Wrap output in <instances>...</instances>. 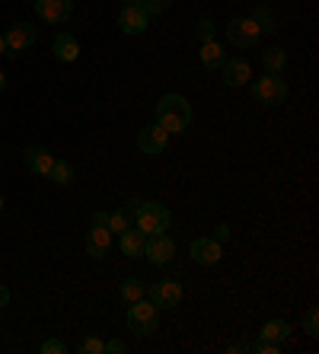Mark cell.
I'll return each instance as SVG.
<instances>
[{
    "mask_svg": "<svg viewBox=\"0 0 319 354\" xmlns=\"http://www.w3.org/2000/svg\"><path fill=\"white\" fill-rule=\"evenodd\" d=\"M192 118H195L192 102H188L185 96H179V93H166V96L156 102V124L166 128L170 134L185 131L188 124H192Z\"/></svg>",
    "mask_w": 319,
    "mask_h": 354,
    "instance_id": "cell-1",
    "label": "cell"
},
{
    "mask_svg": "<svg viewBox=\"0 0 319 354\" xmlns=\"http://www.w3.org/2000/svg\"><path fill=\"white\" fill-rule=\"evenodd\" d=\"M134 223H138V230L144 236H156V233L170 230L172 214H170V207L160 205V201H140L134 207Z\"/></svg>",
    "mask_w": 319,
    "mask_h": 354,
    "instance_id": "cell-2",
    "label": "cell"
},
{
    "mask_svg": "<svg viewBox=\"0 0 319 354\" xmlns=\"http://www.w3.org/2000/svg\"><path fill=\"white\" fill-rule=\"evenodd\" d=\"M156 326H160V310L150 300L140 297V300H134L128 306V329L134 335H150V332H156Z\"/></svg>",
    "mask_w": 319,
    "mask_h": 354,
    "instance_id": "cell-3",
    "label": "cell"
},
{
    "mask_svg": "<svg viewBox=\"0 0 319 354\" xmlns=\"http://www.w3.org/2000/svg\"><path fill=\"white\" fill-rule=\"evenodd\" d=\"M253 99L259 106H281L287 99V83L278 74H265L253 83Z\"/></svg>",
    "mask_w": 319,
    "mask_h": 354,
    "instance_id": "cell-4",
    "label": "cell"
},
{
    "mask_svg": "<svg viewBox=\"0 0 319 354\" xmlns=\"http://www.w3.org/2000/svg\"><path fill=\"white\" fill-rule=\"evenodd\" d=\"M144 294H147V300L156 306V310H172V306L182 304V284L179 281H172V278L150 284Z\"/></svg>",
    "mask_w": 319,
    "mask_h": 354,
    "instance_id": "cell-5",
    "label": "cell"
},
{
    "mask_svg": "<svg viewBox=\"0 0 319 354\" xmlns=\"http://www.w3.org/2000/svg\"><path fill=\"white\" fill-rule=\"evenodd\" d=\"M259 39H262V32L249 17L227 23V41L233 48H253V45H259Z\"/></svg>",
    "mask_w": 319,
    "mask_h": 354,
    "instance_id": "cell-6",
    "label": "cell"
},
{
    "mask_svg": "<svg viewBox=\"0 0 319 354\" xmlns=\"http://www.w3.org/2000/svg\"><path fill=\"white\" fill-rule=\"evenodd\" d=\"M35 13L51 26H64L74 13V0H35Z\"/></svg>",
    "mask_w": 319,
    "mask_h": 354,
    "instance_id": "cell-7",
    "label": "cell"
},
{
    "mask_svg": "<svg viewBox=\"0 0 319 354\" xmlns=\"http://www.w3.org/2000/svg\"><path fill=\"white\" fill-rule=\"evenodd\" d=\"M147 23H150V13L138 3H125L122 13H118V26H122L125 35H140L147 32Z\"/></svg>",
    "mask_w": 319,
    "mask_h": 354,
    "instance_id": "cell-8",
    "label": "cell"
},
{
    "mask_svg": "<svg viewBox=\"0 0 319 354\" xmlns=\"http://www.w3.org/2000/svg\"><path fill=\"white\" fill-rule=\"evenodd\" d=\"M3 39H7V55H19V51L33 48L39 32H35V26H29V23H17L3 32Z\"/></svg>",
    "mask_w": 319,
    "mask_h": 354,
    "instance_id": "cell-9",
    "label": "cell"
},
{
    "mask_svg": "<svg viewBox=\"0 0 319 354\" xmlns=\"http://www.w3.org/2000/svg\"><path fill=\"white\" fill-rule=\"evenodd\" d=\"M166 140H170V131L166 128H160V124H147V128H140L138 134V147L140 153H163L166 150Z\"/></svg>",
    "mask_w": 319,
    "mask_h": 354,
    "instance_id": "cell-10",
    "label": "cell"
},
{
    "mask_svg": "<svg viewBox=\"0 0 319 354\" xmlns=\"http://www.w3.org/2000/svg\"><path fill=\"white\" fill-rule=\"evenodd\" d=\"M188 256L195 259L198 265H217L224 256V249L214 236H198L195 243H192V249H188Z\"/></svg>",
    "mask_w": 319,
    "mask_h": 354,
    "instance_id": "cell-11",
    "label": "cell"
},
{
    "mask_svg": "<svg viewBox=\"0 0 319 354\" xmlns=\"http://www.w3.org/2000/svg\"><path fill=\"white\" fill-rule=\"evenodd\" d=\"M23 163H26V169H29V173L45 176V179H48L51 166H55V153H48V150L39 147V144H33V147H26Z\"/></svg>",
    "mask_w": 319,
    "mask_h": 354,
    "instance_id": "cell-12",
    "label": "cell"
},
{
    "mask_svg": "<svg viewBox=\"0 0 319 354\" xmlns=\"http://www.w3.org/2000/svg\"><path fill=\"white\" fill-rule=\"evenodd\" d=\"M144 256H147V262L163 265V262H170V259L176 256V243H172V239L166 236V233L147 236V249H144Z\"/></svg>",
    "mask_w": 319,
    "mask_h": 354,
    "instance_id": "cell-13",
    "label": "cell"
},
{
    "mask_svg": "<svg viewBox=\"0 0 319 354\" xmlns=\"http://www.w3.org/2000/svg\"><path fill=\"white\" fill-rule=\"evenodd\" d=\"M221 71H224V83L227 86H246L249 83V77H253V67H249V61H243V58H227L221 64Z\"/></svg>",
    "mask_w": 319,
    "mask_h": 354,
    "instance_id": "cell-14",
    "label": "cell"
},
{
    "mask_svg": "<svg viewBox=\"0 0 319 354\" xmlns=\"http://www.w3.org/2000/svg\"><path fill=\"white\" fill-rule=\"evenodd\" d=\"M109 249H112V233L106 230V227H99V223H93V230L86 233V256L93 259H106Z\"/></svg>",
    "mask_w": 319,
    "mask_h": 354,
    "instance_id": "cell-15",
    "label": "cell"
},
{
    "mask_svg": "<svg viewBox=\"0 0 319 354\" xmlns=\"http://www.w3.org/2000/svg\"><path fill=\"white\" fill-rule=\"evenodd\" d=\"M51 51H55L57 61H64V64H74V61L80 58V41H77L71 32H61L55 41H51Z\"/></svg>",
    "mask_w": 319,
    "mask_h": 354,
    "instance_id": "cell-16",
    "label": "cell"
},
{
    "mask_svg": "<svg viewBox=\"0 0 319 354\" xmlns=\"http://www.w3.org/2000/svg\"><path fill=\"white\" fill-rule=\"evenodd\" d=\"M144 249H147V236L140 230H131V227H128V230L122 233V252L128 259H144Z\"/></svg>",
    "mask_w": 319,
    "mask_h": 354,
    "instance_id": "cell-17",
    "label": "cell"
},
{
    "mask_svg": "<svg viewBox=\"0 0 319 354\" xmlns=\"http://www.w3.org/2000/svg\"><path fill=\"white\" fill-rule=\"evenodd\" d=\"M198 55H201V64H205L208 71H221V64L227 61V55H224V45H217V39H214V41H205Z\"/></svg>",
    "mask_w": 319,
    "mask_h": 354,
    "instance_id": "cell-18",
    "label": "cell"
},
{
    "mask_svg": "<svg viewBox=\"0 0 319 354\" xmlns=\"http://www.w3.org/2000/svg\"><path fill=\"white\" fill-rule=\"evenodd\" d=\"M249 19H253V23L255 26H259V32H275V29H278V19H275V10H271V7H265V3H259V7H255L253 10V17H249Z\"/></svg>",
    "mask_w": 319,
    "mask_h": 354,
    "instance_id": "cell-19",
    "label": "cell"
},
{
    "mask_svg": "<svg viewBox=\"0 0 319 354\" xmlns=\"http://www.w3.org/2000/svg\"><path fill=\"white\" fill-rule=\"evenodd\" d=\"M291 326H287L284 319H268L262 326V332H259V338H265V342H284V338H291Z\"/></svg>",
    "mask_w": 319,
    "mask_h": 354,
    "instance_id": "cell-20",
    "label": "cell"
},
{
    "mask_svg": "<svg viewBox=\"0 0 319 354\" xmlns=\"http://www.w3.org/2000/svg\"><path fill=\"white\" fill-rule=\"evenodd\" d=\"M287 64V51L284 48H265L262 51V67L265 74H281Z\"/></svg>",
    "mask_w": 319,
    "mask_h": 354,
    "instance_id": "cell-21",
    "label": "cell"
},
{
    "mask_svg": "<svg viewBox=\"0 0 319 354\" xmlns=\"http://www.w3.org/2000/svg\"><path fill=\"white\" fill-rule=\"evenodd\" d=\"M48 179L55 182V185H71V179H74V166L67 163V160H57L55 157V166H51Z\"/></svg>",
    "mask_w": 319,
    "mask_h": 354,
    "instance_id": "cell-22",
    "label": "cell"
},
{
    "mask_svg": "<svg viewBox=\"0 0 319 354\" xmlns=\"http://www.w3.org/2000/svg\"><path fill=\"white\" fill-rule=\"evenodd\" d=\"M128 227H131V214H128V211H112V214L106 217V230L109 233H118V236H122Z\"/></svg>",
    "mask_w": 319,
    "mask_h": 354,
    "instance_id": "cell-23",
    "label": "cell"
},
{
    "mask_svg": "<svg viewBox=\"0 0 319 354\" xmlns=\"http://www.w3.org/2000/svg\"><path fill=\"white\" fill-rule=\"evenodd\" d=\"M144 281H138V278H125L122 281V300L125 304H134V300H140L144 297Z\"/></svg>",
    "mask_w": 319,
    "mask_h": 354,
    "instance_id": "cell-24",
    "label": "cell"
},
{
    "mask_svg": "<svg viewBox=\"0 0 319 354\" xmlns=\"http://www.w3.org/2000/svg\"><path fill=\"white\" fill-rule=\"evenodd\" d=\"M243 351H249V354H281V342H265V338H259V342H249Z\"/></svg>",
    "mask_w": 319,
    "mask_h": 354,
    "instance_id": "cell-25",
    "label": "cell"
},
{
    "mask_svg": "<svg viewBox=\"0 0 319 354\" xmlns=\"http://www.w3.org/2000/svg\"><path fill=\"white\" fill-rule=\"evenodd\" d=\"M195 39L205 45V41H214L217 39V26L211 23V19H198L195 23Z\"/></svg>",
    "mask_w": 319,
    "mask_h": 354,
    "instance_id": "cell-26",
    "label": "cell"
},
{
    "mask_svg": "<svg viewBox=\"0 0 319 354\" xmlns=\"http://www.w3.org/2000/svg\"><path fill=\"white\" fill-rule=\"evenodd\" d=\"M77 351L80 354H106V342L96 338V335H90V338H83L80 345H77Z\"/></svg>",
    "mask_w": 319,
    "mask_h": 354,
    "instance_id": "cell-27",
    "label": "cell"
},
{
    "mask_svg": "<svg viewBox=\"0 0 319 354\" xmlns=\"http://www.w3.org/2000/svg\"><path fill=\"white\" fill-rule=\"evenodd\" d=\"M303 332H307L310 338L319 335V313L316 310H307V313H303Z\"/></svg>",
    "mask_w": 319,
    "mask_h": 354,
    "instance_id": "cell-28",
    "label": "cell"
},
{
    "mask_svg": "<svg viewBox=\"0 0 319 354\" xmlns=\"http://www.w3.org/2000/svg\"><path fill=\"white\" fill-rule=\"evenodd\" d=\"M134 3H138V7H144L150 17H154V13H163V10L170 7L172 0H134Z\"/></svg>",
    "mask_w": 319,
    "mask_h": 354,
    "instance_id": "cell-29",
    "label": "cell"
},
{
    "mask_svg": "<svg viewBox=\"0 0 319 354\" xmlns=\"http://www.w3.org/2000/svg\"><path fill=\"white\" fill-rule=\"evenodd\" d=\"M42 354H67V345L57 342V338H45L42 342Z\"/></svg>",
    "mask_w": 319,
    "mask_h": 354,
    "instance_id": "cell-30",
    "label": "cell"
},
{
    "mask_svg": "<svg viewBox=\"0 0 319 354\" xmlns=\"http://www.w3.org/2000/svg\"><path fill=\"white\" fill-rule=\"evenodd\" d=\"M128 351V345H125L122 338H112V342H106V354H125Z\"/></svg>",
    "mask_w": 319,
    "mask_h": 354,
    "instance_id": "cell-31",
    "label": "cell"
},
{
    "mask_svg": "<svg viewBox=\"0 0 319 354\" xmlns=\"http://www.w3.org/2000/svg\"><path fill=\"white\" fill-rule=\"evenodd\" d=\"M214 239H217V243H227V239H230V227H227V223L214 227Z\"/></svg>",
    "mask_w": 319,
    "mask_h": 354,
    "instance_id": "cell-32",
    "label": "cell"
},
{
    "mask_svg": "<svg viewBox=\"0 0 319 354\" xmlns=\"http://www.w3.org/2000/svg\"><path fill=\"white\" fill-rule=\"evenodd\" d=\"M106 217H109V211H96V214H93V223H99V227H106Z\"/></svg>",
    "mask_w": 319,
    "mask_h": 354,
    "instance_id": "cell-33",
    "label": "cell"
},
{
    "mask_svg": "<svg viewBox=\"0 0 319 354\" xmlns=\"http://www.w3.org/2000/svg\"><path fill=\"white\" fill-rule=\"evenodd\" d=\"M7 304H10V290L3 288V284H0V310H3Z\"/></svg>",
    "mask_w": 319,
    "mask_h": 354,
    "instance_id": "cell-34",
    "label": "cell"
},
{
    "mask_svg": "<svg viewBox=\"0 0 319 354\" xmlns=\"http://www.w3.org/2000/svg\"><path fill=\"white\" fill-rule=\"evenodd\" d=\"M7 55V39H3V32H0V58Z\"/></svg>",
    "mask_w": 319,
    "mask_h": 354,
    "instance_id": "cell-35",
    "label": "cell"
},
{
    "mask_svg": "<svg viewBox=\"0 0 319 354\" xmlns=\"http://www.w3.org/2000/svg\"><path fill=\"white\" fill-rule=\"evenodd\" d=\"M3 86H7V77L0 74V93H3Z\"/></svg>",
    "mask_w": 319,
    "mask_h": 354,
    "instance_id": "cell-36",
    "label": "cell"
},
{
    "mask_svg": "<svg viewBox=\"0 0 319 354\" xmlns=\"http://www.w3.org/2000/svg\"><path fill=\"white\" fill-rule=\"evenodd\" d=\"M0 211H3V195H0Z\"/></svg>",
    "mask_w": 319,
    "mask_h": 354,
    "instance_id": "cell-37",
    "label": "cell"
},
{
    "mask_svg": "<svg viewBox=\"0 0 319 354\" xmlns=\"http://www.w3.org/2000/svg\"><path fill=\"white\" fill-rule=\"evenodd\" d=\"M125 3H134V0H125Z\"/></svg>",
    "mask_w": 319,
    "mask_h": 354,
    "instance_id": "cell-38",
    "label": "cell"
}]
</instances>
